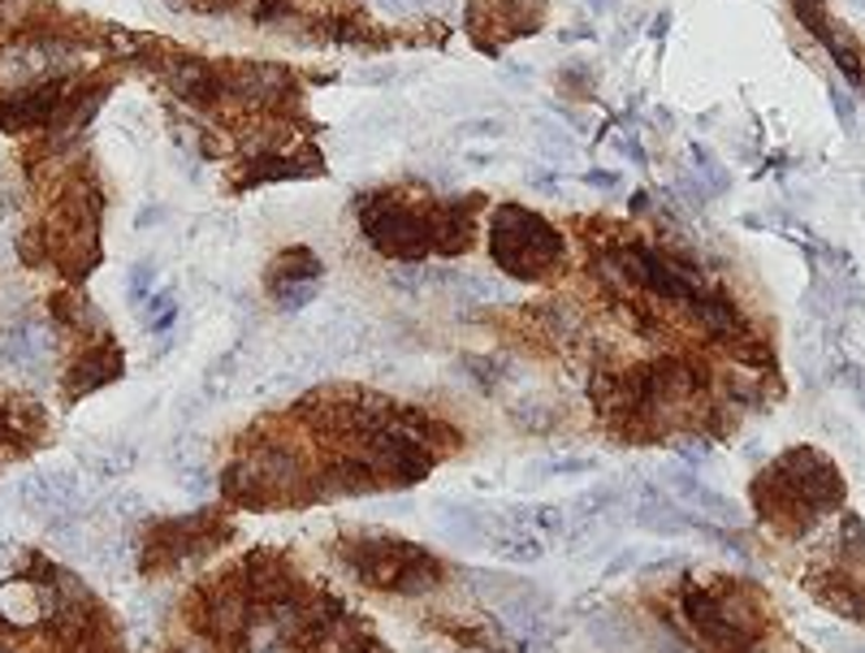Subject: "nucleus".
Segmentation results:
<instances>
[{
	"label": "nucleus",
	"mask_w": 865,
	"mask_h": 653,
	"mask_svg": "<svg viewBox=\"0 0 865 653\" xmlns=\"http://www.w3.org/2000/svg\"><path fill=\"white\" fill-rule=\"evenodd\" d=\"M27 4H31V0H0V27H13V22H22Z\"/></svg>",
	"instance_id": "obj_30"
},
{
	"label": "nucleus",
	"mask_w": 865,
	"mask_h": 653,
	"mask_svg": "<svg viewBox=\"0 0 865 653\" xmlns=\"http://www.w3.org/2000/svg\"><path fill=\"white\" fill-rule=\"evenodd\" d=\"M645 386H650V402H671L697 394V372L679 359H654L645 364Z\"/></svg>",
	"instance_id": "obj_17"
},
{
	"label": "nucleus",
	"mask_w": 865,
	"mask_h": 653,
	"mask_svg": "<svg viewBox=\"0 0 865 653\" xmlns=\"http://www.w3.org/2000/svg\"><path fill=\"white\" fill-rule=\"evenodd\" d=\"M584 182H589V187H606V191H611V187H619L623 178H619L614 169H593V173H584Z\"/></svg>",
	"instance_id": "obj_31"
},
{
	"label": "nucleus",
	"mask_w": 865,
	"mask_h": 653,
	"mask_svg": "<svg viewBox=\"0 0 865 653\" xmlns=\"http://www.w3.org/2000/svg\"><path fill=\"white\" fill-rule=\"evenodd\" d=\"M342 554L359 571V580H368L386 593L415 598L442 580V562L433 554L411 546V541H399V537H386V533H359L342 546Z\"/></svg>",
	"instance_id": "obj_1"
},
{
	"label": "nucleus",
	"mask_w": 865,
	"mask_h": 653,
	"mask_svg": "<svg viewBox=\"0 0 865 653\" xmlns=\"http://www.w3.org/2000/svg\"><path fill=\"white\" fill-rule=\"evenodd\" d=\"M247 593H252V602L273 610V605L286 602L295 593V576L273 554H252L247 558Z\"/></svg>",
	"instance_id": "obj_15"
},
{
	"label": "nucleus",
	"mask_w": 865,
	"mask_h": 653,
	"mask_svg": "<svg viewBox=\"0 0 865 653\" xmlns=\"http://www.w3.org/2000/svg\"><path fill=\"white\" fill-rule=\"evenodd\" d=\"M70 44L65 40H49V35H40V40H22V44H13L9 52H0V70L13 78H56L61 74V65L70 61Z\"/></svg>",
	"instance_id": "obj_10"
},
{
	"label": "nucleus",
	"mask_w": 865,
	"mask_h": 653,
	"mask_svg": "<svg viewBox=\"0 0 865 653\" xmlns=\"http://www.w3.org/2000/svg\"><path fill=\"white\" fill-rule=\"evenodd\" d=\"M221 489H225V498L239 506H277L273 498V489H268V481L260 476V467H255L252 459H243V463H230L225 472H221Z\"/></svg>",
	"instance_id": "obj_16"
},
{
	"label": "nucleus",
	"mask_w": 865,
	"mask_h": 653,
	"mask_svg": "<svg viewBox=\"0 0 865 653\" xmlns=\"http://www.w3.org/2000/svg\"><path fill=\"white\" fill-rule=\"evenodd\" d=\"M494 554L498 558H507V562H537L546 546L532 537V533H515V537H503V541H494Z\"/></svg>",
	"instance_id": "obj_23"
},
{
	"label": "nucleus",
	"mask_w": 865,
	"mask_h": 653,
	"mask_svg": "<svg viewBox=\"0 0 865 653\" xmlns=\"http://www.w3.org/2000/svg\"><path fill=\"white\" fill-rule=\"evenodd\" d=\"M817 598L840 610V614H853V619H865V589L857 580H840V584H817Z\"/></svg>",
	"instance_id": "obj_21"
},
{
	"label": "nucleus",
	"mask_w": 865,
	"mask_h": 653,
	"mask_svg": "<svg viewBox=\"0 0 865 653\" xmlns=\"http://www.w3.org/2000/svg\"><path fill=\"white\" fill-rule=\"evenodd\" d=\"M22 506L31 515H40L49 528H70V519L78 515V485L74 472H35L22 481Z\"/></svg>",
	"instance_id": "obj_7"
},
{
	"label": "nucleus",
	"mask_w": 865,
	"mask_h": 653,
	"mask_svg": "<svg viewBox=\"0 0 865 653\" xmlns=\"http://www.w3.org/2000/svg\"><path fill=\"white\" fill-rule=\"evenodd\" d=\"M363 454H368V467H372L381 481H394V485H415V481H424L429 467H433V459H437L424 442H415L411 433H403L394 420H390V429H381V433H372V438L363 442Z\"/></svg>",
	"instance_id": "obj_4"
},
{
	"label": "nucleus",
	"mask_w": 865,
	"mask_h": 653,
	"mask_svg": "<svg viewBox=\"0 0 865 653\" xmlns=\"http://www.w3.org/2000/svg\"><path fill=\"white\" fill-rule=\"evenodd\" d=\"M857 4H862V9H865V0H857Z\"/></svg>",
	"instance_id": "obj_38"
},
{
	"label": "nucleus",
	"mask_w": 865,
	"mask_h": 653,
	"mask_svg": "<svg viewBox=\"0 0 865 653\" xmlns=\"http://www.w3.org/2000/svg\"><path fill=\"white\" fill-rule=\"evenodd\" d=\"M463 135H503L498 122H476V126H463Z\"/></svg>",
	"instance_id": "obj_33"
},
{
	"label": "nucleus",
	"mask_w": 865,
	"mask_h": 653,
	"mask_svg": "<svg viewBox=\"0 0 865 653\" xmlns=\"http://www.w3.org/2000/svg\"><path fill=\"white\" fill-rule=\"evenodd\" d=\"M126 282H130V303H144L148 295H156V291H152V268H148V264H135Z\"/></svg>",
	"instance_id": "obj_26"
},
{
	"label": "nucleus",
	"mask_w": 865,
	"mask_h": 653,
	"mask_svg": "<svg viewBox=\"0 0 865 653\" xmlns=\"http://www.w3.org/2000/svg\"><path fill=\"white\" fill-rule=\"evenodd\" d=\"M49 355H52V334L44 325H9V329H0V359L4 364L35 372Z\"/></svg>",
	"instance_id": "obj_14"
},
{
	"label": "nucleus",
	"mask_w": 865,
	"mask_h": 653,
	"mask_svg": "<svg viewBox=\"0 0 865 653\" xmlns=\"http://www.w3.org/2000/svg\"><path fill=\"white\" fill-rule=\"evenodd\" d=\"M792 9H797V18H801V27L814 35L822 49L831 52V61L844 70V78L862 92L865 83V52L862 44L853 40V35H844L835 22H831V13H826V4L822 0H792Z\"/></svg>",
	"instance_id": "obj_5"
},
{
	"label": "nucleus",
	"mask_w": 865,
	"mask_h": 653,
	"mask_svg": "<svg viewBox=\"0 0 865 653\" xmlns=\"http://www.w3.org/2000/svg\"><path fill=\"white\" fill-rule=\"evenodd\" d=\"M688 312L710 329L714 338H736L740 334V312H736V303L727 299L722 291H702L697 299L688 303Z\"/></svg>",
	"instance_id": "obj_18"
},
{
	"label": "nucleus",
	"mask_w": 865,
	"mask_h": 653,
	"mask_svg": "<svg viewBox=\"0 0 865 653\" xmlns=\"http://www.w3.org/2000/svg\"><path fill=\"white\" fill-rule=\"evenodd\" d=\"M316 291H320V282H295V286H277L273 299H277V307H286V312H299V307H307V303L316 299Z\"/></svg>",
	"instance_id": "obj_24"
},
{
	"label": "nucleus",
	"mask_w": 865,
	"mask_h": 653,
	"mask_svg": "<svg viewBox=\"0 0 865 653\" xmlns=\"http://www.w3.org/2000/svg\"><path fill=\"white\" fill-rule=\"evenodd\" d=\"M831 104H835V113H840V126H844V130H853V126H857L853 101H844V92H840V87H831Z\"/></svg>",
	"instance_id": "obj_29"
},
{
	"label": "nucleus",
	"mask_w": 865,
	"mask_h": 653,
	"mask_svg": "<svg viewBox=\"0 0 865 653\" xmlns=\"http://www.w3.org/2000/svg\"><path fill=\"white\" fill-rule=\"evenodd\" d=\"M429 234H433V252L437 255H463L472 247V203L467 200L442 203L429 217Z\"/></svg>",
	"instance_id": "obj_13"
},
{
	"label": "nucleus",
	"mask_w": 865,
	"mask_h": 653,
	"mask_svg": "<svg viewBox=\"0 0 865 653\" xmlns=\"http://www.w3.org/2000/svg\"><path fill=\"white\" fill-rule=\"evenodd\" d=\"M122 368H126V359L117 351V343L104 338L101 347H92V351L70 368V377H65V399L74 402V399H83V394H92V390H101V386H108V381H117Z\"/></svg>",
	"instance_id": "obj_12"
},
{
	"label": "nucleus",
	"mask_w": 865,
	"mask_h": 653,
	"mask_svg": "<svg viewBox=\"0 0 865 653\" xmlns=\"http://www.w3.org/2000/svg\"><path fill=\"white\" fill-rule=\"evenodd\" d=\"M853 386L862 390V402H865V377H857V372H853Z\"/></svg>",
	"instance_id": "obj_37"
},
{
	"label": "nucleus",
	"mask_w": 865,
	"mask_h": 653,
	"mask_svg": "<svg viewBox=\"0 0 865 653\" xmlns=\"http://www.w3.org/2000/svg\"><path fill=\"white\" fill-rule=\"evenodd\" d=\"M377 4H381L386 13H408V9H411V4H415V0H377Z\"/></svg>",
	"instance_id": "obj_34"
},
{
	"label": "nucleus",
	"mask_w": 865,
	"mask_h": 653,
	"mask_svg": "<svg viewBox=\"0 0 865 653\" xmlns=\"http://www.w3.org/2000/svg\"><path fill=\"white\" fill-rule=\"evenodd\" d=\"M325 489L329 494H372V489H381V476L368 467V459H347L325 472Z\"/></svg>",
	"instance_id": "obj_20"
},
{
	"label": "nucleus",
	"mask_w": 865,
	"mask_h": 653,
	"mask_svg": "<svg viewBox=\"0 0 865 653\" xmlns=\"http://www.w3.org/2000/svg\"><path fill=\"white\" fill-rule=\"evenodd\" d=\"M356 653H390V650H386L381 641H368V636H363V641H359V650H356Z\"/></svg>",
	"instance_id": "obj_35"
},
{
	"label": "nucleus",
	"mask_w": 865,
	"mask_h": 653,
	"mask_svg": "<svg viewBox=\"0 0 865 653\" xmlns=\"http://www.w3.org/2000/svg\"><path fill=\"white\" fill-rule=\"evenodd\" d=\"M221 78H225V92H234V96L252 104H277L295 92L291 74L282 65H268V61H239Z\"/></svg>",
	"instance_id": "obj_9"
},
{
	"label": "nucleus",
	"mask_w": 865,
	"mask_h": 653,
	"mask_svg": "<svg viewBox=\"0 0 865 653\" xmlns=\"http://www.w3.org/2000/svg\"><path fill=\"white\" fill-rule=\"evenodd\" d=\"M160 74L165 83L173 87V96L196 108H208L225 96V78L217 65H208L204 56H191V52H165L160 56Z\"/></svg>",
	"instance_id": "obj_6"
},
{
	"label": "nucleus",
	"mask_w": 865,
	"mask_h": 653,
	"mask_svg": "<svg viewBox=\"0 0 865 653\" xmlns=\"http://www.w3.org/2000/svg\"><path fill=\"white\" fill-rule=\"evenodd\" d=\"M22 255H27V264H44V243H40V234H27V239H22Z\"/></svg>",
	"instance_id": "obj_32"
},
{
	"label": "nucleus",
	"mask_w": 865,
	"mask_h": 653,
	"mask_svg": "<svg viewBox=\"0 0 865 653\" xmlns=\"http://www.w3.org/2000/svg\"><path fill=\"white\" fill-rule=\"evenodd\" d=\"M359 230L368 234V243L377 252H386L390 260H403V264H424L433 252L429 217L411 212L408 203H399L394 196H381V191L359 200Z\"/></svg>",
	"instance_id": "obj_3"
},
{
	"label": "nucleus",
	"mask_w": 865,
	"mask_h": 653,
	"mask_svg": "<svg viewBox=\"0 0 865 653\" xmlns=\"http://www.w3.org/2000/svg\"><path fill=\"white\" fill-rule=\"evenodd\" d=\"M65 101H70V83L61 74L56 78H40L35 87H22L18 96L0 101V130H27V126L52 122Z\"/></svg>",
	"instance_id": "obj_8"
},
{
	"label": "nucleus",
	"mask_w": 865,
	"mask_h": 653,
	"mask_svg": "<svg viewBox=\"0 0 865 653\" xmlns=\"http://www.w3.org/2000/svg\"><path fill=\"white\" fill-rule=\"evenodd\" d=\"M204 619H208V628H212L221 641H234V636H243V632H247V619H252V593H247V584H243L239 576L221 580V584L208 593Z\"/></svg>",
	"instance_id": "obj_11"
},
{
	"label": "nucleus",
	"mask_w": 865,
	"mask_h": 653,
	"mask_svg": "<svg viewBox=\"0 0 865 653\" xmlns=\"http://www.w3.org/2000/svg\"><path fill=\"white\" fill-rule=\"evenodd\" d=\"M173 320H178V303H173V295H169V291H160V295L148 303V325H152L156 334H165Z\"/></svg>",
	"instance_id": "obj_25"
},
{
	"label": "nucleus",
	"mask_w": 865,
	"mask_h": 653,
	"mask_svg": "<svg viewBox=\"0 0 865 653\" xmlns=\"http://www.w3.org/2000/svg\"><path fill=\"white\" fill-rule=\"evenodd\" d=\"M489 252H494L503 273L519 277V282H537L550 268H559L567 247H562V234L546 217H537L519 203H503L494 212V225H489Z\"/></svg>",
	"instance_id": "obj_2"
},
{
	"label": "nucleus",
	"mask_w": 865,
	"mask_h": 653,
	"mask_svg": "<svg viewBox=\"0 0 865 653\" xmlns=\"http://www.w3.org/2000/svg\"><path fill=\"white\" fill-rule=\"evenodd\" d=\"M282 13H291V0H260L255 4V22H277Z\"/></svg>",
	"instance_id": "obj_28"
},
{
	"label": "nucleus",
	"mask_w": 865,
	"mask_h": 653,
	"mask_svg": "<svg viewBox=\"0 0 865 653\" xmlns=\"http://www.w3.org/2000/svg\"><path fill=\"white\" fill-rule=\"evenodd\" d=\"M442 524L455 533L458 541H481L485 537V519L467 506H442Z\"/></svg>",
	"instance_id": "obj_22"
},
{
	"label": "nucleus",
	"mask_w": 865,
	"mask_h": 653,
	"mask_svg": "<svg viewBox=\"0 0 865 653\" xmlns=\"http://www.w3.org/2000/svg\"><path fill=\"white\" fill-rule=\"evenodd\" d=\"M537 139H541V144H546L550 151H567V148H571V135L555 130L550 122H537Z\"/></svg>",
	"instance_id": "obj_27"
},
{
	"label": "nucleus",
	"mask_w": 865,
	"mask_h": 653,
	"mask_svg": "<svg viewBox=\"0 0 865 653\" xmlns=\"http://www.w3.org/2000/svg\"><path fill=\"white\" fill-rule=\"evenodd\" d=\"M320 273H325V264L316 260V252H307V247H291V252L277 255V264L268 268V291H277V286H295V282H320Z\"/></svg>",
	"instance_id": "obj_19"
},
{
	"label": "nucleus",
	"mask_w": 865,
	"mask_h": 653,
	"mask_svg": "<svg viewBox=\"0 0 865 653\" xmlns=\"http://www.w3.org/2000/svg\"><path fill=\"white\" fill-rule=\"evenodd\" d=\"M178 653H212V650H208L204 641H187V645H182Z\"/></svg>",
	"instance_id": "obj_36"
}]
</instances>
